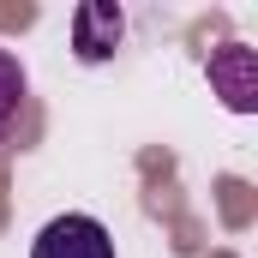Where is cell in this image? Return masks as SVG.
<instances>
[{"label":"cell","mask_w":258,"mask_h":258,"mask_svg":"<svg viewBox=\"0 0 258 258\" xmlns=\"http://www.w3.org/2000/svg\"><path fill=\"white\" fill-rule=\"evenodd\" d=\"M120 36H126V18H120L114 0H84V6L72 12V54L84 66L108 60V54L120 48Z\"/></svg>","instance_id":"3957f363"},{"label":"cell","mask_w":258,"mask_h":258,"mask_svg":"<svg viewBox=\"0 0 258 258\" xmlns=\"http://www.w3.org/2000/svg\"><path fill=\"white\" fill-rule=\"evenodd\" d=\"M30 258H114V234L96 216H54L36 234Z\"/></svg>","instance_id":"7a4b0ae2"},{"label":"cell","mask_w":258,"mask_h":258,"mask_svg":"<svg viewBox=\"0 0 258 258\" xmlns=\"http://www.w3.org/2000/svg\"><path fill=\"white\" fill-rule=\"evenodd\" d=\"M210 90L222 96V108H234V114H252L258 108V54L246 42H222V48H210Z\"/></svg>","instance_id":"6da1fadb"},{"label":"cell","mask_w":258,"mask_h":258,"mask_svg":"<svg viewBox=\"0 0 258 258\" xmlns=\"http://www.w3.org/2000/svg\"><path fill=\"white\" fill-rule=\"evenodd\" d=\"M18 108H24V66L12 48H0V132L18 120Z\"/></svg>","instance_id":"277c9868"}]
</instances>
